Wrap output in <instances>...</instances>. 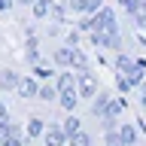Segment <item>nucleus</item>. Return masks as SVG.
I'll list each match as a JSON object with an SVG mask.
<instances>
[{"instance_id": "f257e3e1", "label": "nucleus", "mask_w": 146, "mask_h": 146, "mask_svg": "<svg viewBox=\"0 0 146 146\" xmlns=\"http://www.w3.org/2000/svg\"><path fill=\"white\" fill-rule=\"evenodd\" d=\"M82 27L85 31H110V27H116V15L110 12V9H98L94 12V18H88V21H82Z\"/></svg>"}, {"instance_id": "f03ea898", "label": "nucleus", "mask_w": 146, "mask_h": 146, "mask_svg": "<svg viewBox=\"0 0 146 146\" xmlns=\"http://www.w3.org/2000/svg\"><path fill=\"white\" fill-rule=\"evenodd\" d=\"M91 113H94V116H113V98H110V94H98V98L91 100Z\"/></svg>"}, {"instance_id": "7ed1b4c3", "label": "nucleus", "mask_w": 146, "mask_h": 146, "mask_svg": "<svg viewBox=\"0 0 146 146\" xmlns=\"http://www.w3.org/2000/svg\"><path fill=\"white\" fill-rule=\"evenodd\" d=\"M76 85H79V94L82 98H94V76L88 70H79L76 73Z\"/></svg>"}, {"instance_id": "20e7f679", "label": "nucleus", "mask_w": 146, "mask_h": 146, "mask_svg": "<svg viewBox=\"0 0 146 146\" xmlns=\"http://www.w3.org/2000/svg\"><path fill=\"white\" fill-rule=\"evenodd\" d=\"M43 137H46V146H67V140H70V137H67V131H64V128H58V125H52Z\"/></svg>"}, {"instance_id": "39448f33", "label": "nucleus", "mask_w": 146, "mask_h": 146, "mask_svg": "<svg viewBox=\"0 0 146 146\" xmlns=\"http://www.w3.org/2000/svg\"><path fill=\"white\" fill-rule=\"evenodd\" d=\"M76 100H79V91H76V88H70V91H61L58 104H61L67 113H73V110H76Z\"/></svg>"}, {"instance_id": "423d86ee", "label": "nucleus", "mask_w": 146, "mask_h": 146, "mask_svg": "<svg viewBox=\"0 0 146 146\" xmlns=\"http://www.w3.org/2000/svg\"><path fill=\"white\" fill-rule=\"evenodd\" d=\"M55 85H58V91H70V88H76V73H61Z\"/></svg>"}, {"instance_id": "0eeeda50", "label": "nucleus", "mask_w": 146, "mask_h": 146, "mask_svg": "<svg viewBox=\"0 0 146 146\" xmlns=\"http://www.w3.org/2000/svg\"><path fill=\"white\" fill-rule=\"evenodd\" d=\"M18 91H21V98H40V85H36L34 79H25L18 85Z\"/></svg>"}, {"instance_id": "6e6552de", "label": "nucleus", "mask_w": 146, "mask_h": 146, "mask_svg": "<svg viewBox=\"0 0 146 146\" xmlns=\"http://www.w3.org/2000/svg\"><path fill=\"white\" fill-rule=\"evenodd\" d=\"M0 85H3V88H18L21 82H18V76L12 70H0Z\"/></svg>"}, {"instance_id": "1a4fd4ad", "label": "nucleus", "mask_w": 146, "mask_h": 146, "mask_svg": "<svg viewBox=\"0 0 146 146\" xmlns=\"http://www.w3.org/2000/svg\"><path fill=\"white\" fill-rule=\"evenodd\" d=\"M55 98H61V91H58V85H40V100H55Z\"/></svg>"}, {"instance_id": "9d476101", "label": "nucleus", "mask_w": 146, "mask_h": 146, "mask_svg": "<svg viewBox=\"0 0 146 146\" xmlns=\"http://www.w3.org/2000/svg\"><path fill=\"white\" fill-rule=\"evenodd\" d=\"M55 61L61 64V67H70L73 64V49H58L55 52Z\"/></svg>"}, {"instance_id": "9b49d317", "label": "nucleus", "mask_w": 146, "mask_h": 146, "mask_svg": "<svg viewBox=\"0 0 146 146\" xmlns=\"http://www.w3.org/2000/svg\"><path fill=\"white\" fill-rule=\"evenodd\" d=\"M119 134H122V140H125L128 146H131V143L137 140V131H134V125H125V122H122V128H119Z\"/></svg>"}, {"instance_id": "f8f14e48", "label": "nucleus", "mask_w": 146, "mask_h": 146, "mask_svg": "<svg viewBox=\"0 0 146 146\" xmlns=\"http://www.w3.org/2000/svg\"><path fill=\"white\" fill-rule=\"evenodd\" d=\"M116 67H119V73H131V70L137 67V64L131 61L128 55H119V58H116Z\"/></svg>"}, {"instance_id": "ddd939ff", "label": "nucleus", "mask_w": 146, "mask_h": 146, "mask_svg": "<svg viewBox=\"0 0 146 146\" xmlns=\"http://www.w3.org/2000/svg\"><path fill=\"white\" fill-rule=\"evenodd\" d=\"M12 134H18V128L9 122V119H3L0 122V140H6V137H12Z\"/></svg>"}, {"instance_id": "4468645a", "label": "nucleus", "mask_w": 146, "mask_h": 146, "mask_svg": "<svg viewBox=\"0 0 146 146\" xmlns=\"http://www.w3.org/2000/svg\"><path fill=\"white\" fill-rule=\"evenodd\" d=\"M64 131H67V137H73V134H79V119L76 116H70V119H64Z\"/></svg>"}, {"instance_id": "2eb2a0df", "label": "nucleus", "mask_w": 146, "mask_h": 146, "mask_svg": "<svg viewBox=\"0 0 146 146\" xmlns=\"http://www.w3.org/2000/svg\"><path fill=\"white\" fill-rule=\"evenodd\" d=\"M67 146H91V137L79 131V134H73L70 140H67Z\"/></svg>"}, {"instance_id": "dca6fc26", "label": "nucleus", "mask_w": 146, "mask_h": 146, "mask_svg": "<svg viewBox=\"0 0 146 146\" xmlns=\"http://www.w3.org/2000/svg\"><path fill=\"white\" fill-rule=\"evenodd\" d=\"M27 134H31V137H40V134H46L43 119H31V125H27Z\"/></svg>"}, {"instance_id": "f3484780", "label": "nucleus", "mask_w": 146, "mask_h": 146, "mask_svg": "<svg viewBox=\"0 0 146 146\" xmlns=\"http://www.w3.org/2000/svg\"><path fill=\"white\" fill-rule=\"evenodd\" d=\"M107 146H128V143L122 140V134H119V131H107Z\"/></svg>"}, {"instance_id": "a211bd4d", "label": "nucleus", "mask_w": 146, "mask_h": 146, "mask_svg": "<svg viewBox=\"0 0 146 146\" xmlns=\"http://www.w3.org/2000/svg\"><path fill=\"white\" fill-rule=\"evenodd\" d=\"M70 67H76V70H85V55L79 52V49H73V64Z\"/></svg>"}, {"instance_id": "6ab92c4d", "label": "nucleus", "mask_w": 146, "mask_h": 146, "mask_svg": "<svg viewBox=\"0 0 146 146\" xmlns=\"http://www.w3.org/2000/svg\"><path fill=\"white\" fill-rule=\"evenodd\" d=\"M100 128L104 131H116V116H104L100 119Z\"/></svg>"}, {"instance_id": "aec40b11", "label": "nucleus", "mask_w": 146, "mask_h": 146, "mask_svg": "<svg viewBox=\"0 0 146 146\" xmlns=\"http://www.w3.org/2000/svg\"><path fill=\"white\" fill-rule=\"evenodd\" d=\"M0 146H25V143H21L18 134H12V137H6V140H0Z\"/></svg>"}, {"instance_id": "412c9836", "label": "nucleus", "mask_w": 146, "mask_h": 146, "mask_svg": "<svg viewBox=\"0 0 146 146\" xmlns=\"http://www.w3.org/2000/svg\"><path fill=\"white\" fill-rule=\"evenodd\" d=\"M34 12H36V15H46V12H49V3H46V0H40V3L34 6Z\"/></svg>"}, {"instance_id": "4be33fe9", "label": "nucleus", "mask_w": 146, "mask_h": 146, "mask_svg": "<svg viewBox=\"0 0 146 146\" xmlns=\"http://www.w3.org/2000/svg\"><path fill=\"white\" fill-rule=\"evenodd\" d=\"M122 3H125V9H131V12H140V3H137V0H122Z\"/></svg>"}, {"instance_id": "5701e85b", "label": "nucleus", "mask_w": 146, "mask_h": 146, "mask_svg": "<svg viewBox=\"0 0 146 146\" xmlns=\"http://www.w3.org/2000/svg\"><path fill=\"white\" fill-rule=\"evenodd\" d=\"M140 104L146 107V85H143V82H140Z\"/></svg>"}, {"instance_id": "b1692460", "label": "nucleus", "mask_w": 146, "mask_h": 146, "mask_svg": "<svg viewBox=\"0 0 146 146\" xmlns=\"http://www.w3.org/2000/svg\"><path fill=\"white\" fill-rule=\"evenodd\" d=\"M3 119H6V107H3V104H0V122H3Z\"/></svg>"}]
</instances>
